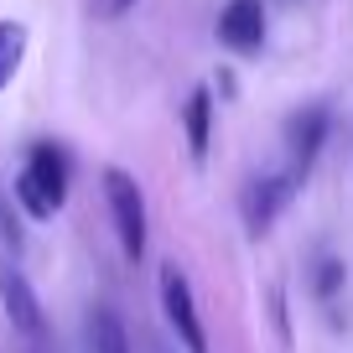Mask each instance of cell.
<instances>
[{
    "label": "cell",
    "mask_w": 353,
    "mask_h": 353,
    "mask_svg": "<svg viewBox=\"0 0 353 353\" xmlns=\"http://www.w3.org/2000/svg\"><path fill=\"white\" fill-rule=\"evenodd\" d=\"M11 192H16L26 219H52L68 203V156H63V145L37 141L32 151H26V166L16 172Z\"/></svg>",
    "instance_id": "1"
},
{
    "label": "cell",
    "mask_w": 353,
    "mask_h": 353,
    "mask_svg": "<svg viewBox=\"0 0 353 353\" xmlns=\"http://www.w3.org/2000/svg\"><path fill=\"white\" fill-rule=\"evenodd\" d=\"M104 203H110V219H114L125 260L135 265L145 254V192H141V182L125 166H110L104 172Z\"/></svg>",
    "instance_id": "2"
},
{
    "label": "cell",
    "mask_w": 353,
    "mask_h": 353,
    "mask_svg": "<svg viewBox=\"0 0 353 353\" xmlns=\"http://www.w3.org/2000/svg\"><path fill=\"white\" fill-rule=\"evenodd\" d=\"M156 286H161V312H166V327L176 332V343L188 353H208V327H203V317H198V301H192L188 276L166 260L161 276H156Z\"/></svg>",
    "instance_id": "3"
},
{
    "label": "cell",
    "mask_w": 353,
    "mask_h": 353,
    "mask_svg": "<svg viewBox=\"0 0 353 353\" xmlns=\"http://www.w3.org/2000/svg\"><path fill=\"white\" fill-rule=\"evenodd\" d=\"M291 198H296V176L291 172H260L254 176L244 188V229H250V239L276 229V219L286 213Z\"/></svg>",
    "instance_id": "4"
},
{
    "label": "cell",
    "mask_w": 353,
    "mask_h": 353,
    "mask_svg": "<svg viewBox=\"0 0 353 353\" xmlns=\"http://www.w3.org/2000/svg\"><path fill=\"white\" fill-rule=\"evenodd\" d=\"M322 141H327V110H322V104L296 110L286 120V172L296 176V188L312 176V166H317V156H322Z\"/></svg>",
    "instance_id": "5"
},
{
    "label": "cell",
    "mask_w": 353,
    "mask_h": 353,
    "mask_svg": "<svg viewBox=\"0 0 353 353\" xmlns=\"http://www.w3.org/2000/svg\"><path fill=\"white\" fill-rule=\"evenodd\" d=\"M0 307H6V317H11V327L21 332V338L47 343V312H42V301H37L32 281H26L16 265L0 270Z\"/></svg>",
    "instance_id": "6"
},
{
    "label": "cell",
    "mask_w": 353,
    "mask_h": 353,
    "mask_svg": "<svg viewBox=\"0 0 353 353\" xmlns=\"http://www.w3.org/2000/svg\"><path fill=\"white\" fill-rule=\"evenodd\" d=\"M219 42L239 57H254L265 47V0H229L219 11Z\"/></svg>",
    "instance_id": "7"
},
{
    "label": "cell",
    "mask_w": 353,
    "mask_h": 353,
    "mask_svg": "<svg viewBox=\"0 0 353 353\" xmlns=\"http://www.w3.org/2000/svg\"><path fill=\"white\" fill-rule=\"evenodd\" d=\"M83 353H130V332L114 307H94L83 322Z\"/></svg>",
    "instance_id": "8"
},
{
    "label": "cell",
    "mask_w": 353,
    "mask_h": 353,
    "mask_svg": "<svg viewBox=\"0 0 353 353\" xmlns=\"http://www.w3.org/2000/svg\"><path fill=\"white\" fill-rule=\"evenodd\" d=\"M182 135H188L192 161H203L213 145V94L208 88H192L188 94V104H182Z\"/></svg>",
    "instance_id": "9"
},
{
    "label": "cell",
    "mask_w": 353,
    "mask_h": 353,
    "mask_svg": "<svg viewBox=\"0 0 353 353\" xmlns=\"http://www.w3.org/2000/svg\"><path fill=\"white\" fill-rule=\"evenodd\" d=\"M21 57H26V21L0 16V94H6L11 78L21 73Z\"/></svg>",
    "instance_id": "10"
},
{
    "label": "cell",
    "mask_w": 353,
    "mask_h": 353,
    "mask_svg": "<svg viewBox=\"0 0 353 353\" xmlns=\"http://www.w3.org/2000/svg\"><path fill=\"white\" fill-rule=\"evenodd\" d=\"M348 281V270H343V260H322L317 265V296H338V286Z\"/></svg>",
    "instance_id": "11"
},
{
    "label": "cell",
    "mask_w": 353,
    "mask_h": 353,
    "mask_svg": "<svg viewBox=\"0 0 353 353\" xmlns=\"http://www.w3.org/2000/svg\"><path fill=\"white\" fill-rule=\"evenodd\" d=\"M0 244H6V250H21V223H16V208H11L6 192H0Z\"/></svg>",
    "instance_id": "12"
},
{
    "label": "cell",
    "mask_w": 353,
    "mask_h": 353,
    "mask_svg": "<svg viewBox=\"0 0 353 353\" xmlns=\"http://www.w3.org/2000/svg\"><path fill=\"white\" fill-rule=\"evenodd\" d=\"M135 11V0H94V16L99 21H120V16Z\"/></svg>",
    "instance_id": "13"
},
{
    "label": "cell",
    "mask_w": 353,
    "mask_h": 353,
    "mask_svg": "<svg viewBox=\"0 0 353 353\" xmlns=\"http://www.w3.org/2000/svg\"><path fill=\"white\" fill-rule=\"evenodd\" d=\"M32 353H57V348H47V343H32Z\"/></svg>",
    "instance_id": "14"
}]
</instances>
